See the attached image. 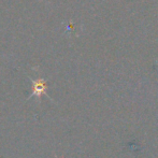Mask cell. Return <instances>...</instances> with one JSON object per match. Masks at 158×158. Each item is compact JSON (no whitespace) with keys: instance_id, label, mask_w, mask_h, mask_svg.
I'll return each mask as SVG.
<instances>
[{"instance_id":"cell-1","label":"cell","mask_w":158,"mask_h":158,"mask_svg":"<svg viewBox=\"0 0 158 158\" xmlns=\"http://www.w3.org/2000/svg\"><path fill=\"white\" fill-rule=\"evenodd\" d=\"M44 89H45V85L44 83L39 80L38 83L35 84V94H41V93H44Z\"/></svg>"}]
</instances>
